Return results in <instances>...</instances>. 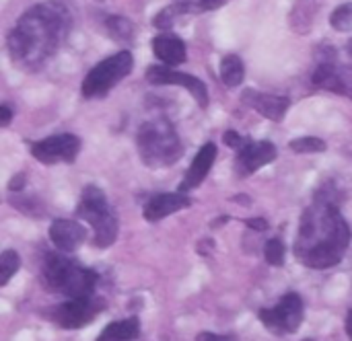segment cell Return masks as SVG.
<instances>
[{"instance_id":"cell-6","label":"cell","mask_w":352,"mask_h":341,"mask_svg":"<svg viewBox=\"0 0 352 341\" xmlns=\"http://www.w3.org/2000/svg\"><path fill=\"white\" fill-rule=\"evenodd\" d=\"M132 68H134V56L128 49H122V51L101 60L82 78L80 95L85 99H103V97H107V93L116 84H120L132 72Z\"/></svg>"},{"instance_id":"cell-23","label":"cell","mask_w":352,"mask_h":341,"mask_svg":"<svg viewBox=\"0 0 352 341\" xmlns=\"http://www.w3.org/2000/svg\"><path fill=\"white\" fill-rule=\"evenodd\" d=\"M289 148L297 154H314V152H324L328 148V144L322 138H314V136H305V138H297L289 142Z\"/></svg>"},{"instance_id":"cell-1","label":"cell","mask_w":352,"mask_h":341,"mask_svg":"<svg viewBox=\"0 0 352 341\" xmlns=\"http://www.w3.org/2000/svg\"><path fill=\"white\" fill-rule=\"evenodd\" d=\"M72 14L60 0H45L27 8L6 37L12 64L25 72L41 70L68 39Z\"/></svg>"},{"instance_id":"cell-13","label":"cell","mask_w":352,"mask_h":341,"mask_svg":"<svg viewBox=\"0 0 352 341\" xmlns=\"http://www.w3.org/2000/svg\"><path fill=\"white\" fill-rule=\"evenodd\" d=\"M192 206V200L188 198V193L175 191V193H157L153 196L142 210V216L146 222H159L179 210H186Z\"/></svg>"},{"instance_id":"cell-27","label":"cell","mask_w":352,"mask_h":341,"mask_svg":"<svg viewBox=\"0 0 352 341\" xmlns=\"http://www.w3.org/2000/svg\"><path fill=\"white\" fill-rule=\"evenodd\" d=\"M23 185H25V175H14V177L10 179V183H8V189H10L12 193H21Z\"/></svg>"},{"instance_id":"cell-17","label":"cell","mask_w":352,"mask_h":341,"mask_svg":"<svg viewBox=\"0 0 352 341\" xmlns=\"http://www.w3.org/2000/svg\"><path fill=\"white\" fill-rule=\"evenodd\" d=\"M198 12H202L198 0H196V2H194V0H182V2H175V4H171V6L163 8V10L155 16L153 23H155L157 29L169 31V29L175 25V21H177L179 16H184V14H198Z\"/></svg>"},{"instance_id":"cell-15","label":"cell","mask_w":352,"mask_h":341,"mask_svg":"<svg viewBox=\"0 0 352 341\" xmlns=\"http://www.w3.org/2000/svg\"><path fill=\"white\" fill-rule=\"evenodd\" d=\"M50 241L54 243V247L62 253H72L76 251L82 241L87 239V231L82 224L74 222V220H66V218H58L50 224Z\"/></svg>"},{"instance_id":"cell-31","label":"cell","mask_w":352,"mask_h":341,"mask_svg":"<svg viewBox=\"0 0 352 341\" xmlns=\"http://www.w3.org/2000/svg\"><path fill=\"white\" fill-rule=\"evenodd\" d=\"M344 327H346V336H349L352 341V309L351 313H349V317H346V325H344Z\"/></svg>"},{"instance_id":"cell-28","label":"cell","mask_w":352,"mask_h":341,"mask_svg":"<svg viewBox=\"0 0 352 341\" xmlns=\"http://www.w3.org/2000/svg\"><path fill=\"white\" fill-rule=\"evenodd\" d=\"M198 4H200V8L204 12V10H217V8H221L225 4V0H198Z\"/></svg>"},{"instance_id":"cell-29","label":"cell","mask_w":352,"mask_h":341,"mask_svg":"<svg viewBox=\"0 0 352 341\" xmlns=\"http://www.w3.org/2000/svg\"><path fill=\"white\" fill-rule=\"evenodd\" d=\"M196 341H235L231 336H217V333H200Z\"/></svg>"},{"instance_id":"cell-25","label":"cell","mask_w":352,"mask_h":341,"mask_svg":"<svg viewBox=\"0 0 352 341\" xmlns=\"http://www.w3.org/2000/svg\"><path fill=\"white\" fill-rule=\"evenodd\" d=\"M223 142H225L229 148H235V150H239V148H241V146H243L248 140H245L243 136H239L235 130H229V132H225V134H223Z\"/></svg>"},{"instance_id":"cell-4","label":"cell","mask_w":352,"mask_h":341,"mask_svg":"<svg viewBox=\"0 0 352 341\" xmlns=\"http://www.w3.org/2000/svg\"><path fill=\"white\" fill-rule=\"evenodd\" d=\"M41 280L47 290L68 298H89L97 286V274L66 257V253L45 255L41 266Z\"/></svg>"},{"instance_id":"cell-16","label":"cell","mask_w":352,"mask_h":341,"mask_svg":"<svg viewBox=\"0 0 352 341\" xmlns=\"http://www.w3.org/2000/svg\"><path fill=\"white\" fill-rule=\"evenodd\" d=\"M153 51L157 56L159 62H163V66H179L188 60V49L186 43L169 33H161L153 39Z\"/></svg>"},{"instance_id":"cell-26","label":"cell","mask_w":352,"mask_h":341,"mask_svg":"<svg viewBox=\"0 0 352 341\" xmlns=\"http://www.w3.org/2000/svg\"><path fill=\"white\" fill-rule=\"evenodd\" d=\"M12 109L8 107V105H0V126L2 128H8L10 126V121H12Z\"/></svg>"},{"instance_id":"cell-3","label":"cell","mask_w":352,"mask_h":341,"mask_svg":"<svg viewBox=\"0 0 352 341\" xmlns=\"http://www.w3.org/2000/svg\"><path fill=\"white\" fill-rule=\"evenodd\" d=\"M136 146L142 163L151 169L171 167L184 154L179 134L167 117H155L140 124Z\"/></svg>"},{"instance_id":"cell-14","label":"cell","mask_w":352,"mask_h":341,"mask_svg":"<svg viewBox=\"0 0 352 341\" xmlns=\"http://www.w3.org/2000/svg\"><path fill=\"white\" fill-rule=\"evenodd\" d=\"M217 154H219L217 144L214 142H206L198 150V154L194 156V161H192V165H190V169H188V173L184 177V181L179 183L177 191L188 193V191L196 189L198 185H202V181L208 177V173H210V169H212V165L217 161Z\"/></svg>"},{"instance_id":"cell-22","label":"cell","mask_w":352,"mask_h":341,"mask_svg":"<svg viewBox=\"0 0 352 341\" xmlns=\"http://www.w3.org/2000/svg\"><path fill=\"white\" fill-rule=\"evenodd\" d=\"M330 25L338 31V33H351L352 31V2L340 4L334 8V12L330 14Z\"/></svg>"},{"instance_id":"cell-8","label":"cell","mask_w":352,"mask_h":341,"mask_svg":"<svg viewBox=\"0 0 352 341\" xmlns=\"http://www.w3.org/2000/svg\"><path fill=\"white\" fill-rule=\"evenodd\" d=\"M29 152L41 165L74 163L80 152V140L74 134H56L37 142H31Z\"/></svg>"},{"instance_id":"cell-9","label":"cell","mask_w":352,"mask_h":341,"mask_svg":"<svg viewBox=\"0 0 352 341\" xmlns=\"http://www.w3.org/2000/svg\"><path fill=\"white\" fill-rule=\"evenodd\" d=\"M105 303L89 296V298H70L64 305H58L52 313L50 319L62 327V329H80L87 327L97 315H101Z\"/></svg>"},{"instance_id":"cell-12","label":"cell","mask_w":352,"mask_h":341,"mask_svg":"<svg viewBox=\"0 0 352 341\" xmlns=\"http://www.w3.org/2000/svg\"><path fill=\"white\" fill-rule=\"evenodd\" d=\"M241 103L248 105L250 109L258 111L262 117L270 119V121H283L287 117V111L291 107V99L289 97H280V95H270V93H260L256 89H248L241 93Z\"/></svg>"},{"instance_id":"cell-2","label":"cell","mask_w":352,"mask_h":341,"mask_svg":"<svg viewBox=\"0 0 352 341\" xmlns=\"http://www.w3.org/2000/svg\"><path fill=\"white\" fill-rule=\"evenodd\" d=\"M351 239V226L342 216L338 202L330 191L322 189L301 216L295 255L305 268L330 270L342 261Z\"/></svg>"},{"instance_id":"cell-11","label":"cell","mask_w":352,"mask_h":341,"mask_svg":"<svg viewBox=\"0 0 352 341\" xmlns=\"http://www.w3.org/2000/svg\"><path fill=\"white\" fill-rule=\"evenodd\" d=\"M278 150L272 142L268 140H260V142H252L248 140L239 150H237V156H235V173L245 179L250 175H254L258 169L270 165L274 158H276Z\"/></svg>"},{"instance_id":"cell-21","label":"cell","mask_w":352,"mask_h":341,"mask_svg":"<svg viewBox=\"0 0 352 341\" xmlns=\"http://www.w3.org/2000/svg\"><path fill=\"white\" fill-rule=\"evenodd\" d=\"M21 268V257L16 251L6 249L0 255V286H6L8 280L16 274V270Z\"/></svg>"},{"instance_id":"cell-7","label":"cell","mask_w":352,"mask_h":341,"mask_svg":"<svg viewBox=\"0 0 352 341\" xmlns=\"http://www.w3.org/2000/svg\"><path fill=\"white\" fill-rule=\"evenodd\" d=\"M303 315L305 309L301 296L297 292H289L280 298L278 305L270 309H262L258 317L264 323V327L274 336H291L299 331L303 323Z\"/></svg>"},{"instance_id":"cell-24","label":"cell","mask_w":352,"mask_h":341,"mask_svg":"<svg viewBox=\"0 0 352 341\" xmlns=\"http://www.w3.org/2000/svg\"><path fill=\"white\" fill-rule=\"evenodd\" d=\"M266 253V261L274 268L285 266V243L280 239H270L264 247Z\"/></svg>"},{"instance_id":"cell-10","label":"cell","mask_w":352,"mask_h":341,"mask_svg":"<svg viewBox=\"0 0 352 341\" xmlns=\"http://www.w3.org/2000/svg\"><path fill=\"white\" fill-rule=\"evenodd\" d=\"M146 80L153 84H175V86H184L190 91V95L198 101L200 107H208V86L192 74L186 72H175L169 66H148L144 72Z\"/></svg>"},{"instance_id":"cell-30","label":"cell","mask_w":352,"mask_h":341,"mask_svg":"<svg viewBox=\"0 0 352 341\" xmlns=\"http://www.w3.org/2000/svg\"><path fill=\"white\" fill-rule=\"evenodd\" d=\"M245 224L256 228V231H266L268 228V222L264 218H250V220H245Z\"/></svg>"},{"instance_id":"cell-18","label":"cell","mask_w":352,"mask_h":341,"mask_svg":"<svg viewBox=\"0 0 352 341\" xmlns=\"http://www.w3.org/2000/svg\"><path fill=\"white\" fill-rule=\"evenodd\" d=\"M140 336V321L136 317L124 319V321H113L109 323L97 341H136Z\"/></svg>"},{"instance_id":"cell-5","label":"cell","mask_w":352,"mask_h":341,"mask_svg":"<svg viewBox=\"0 0 352 341\" xmlns=\"http://www.w3.org/2000/svg\"><path fill=\"white\" fill-rule=\"evenodd\" d=\"M76 216L93 228V245L107 249L116 243L120 233L118 214L109 206L105 193L97 185H87L76 206Z\"/></svg>"},{"instance_id":"cell-19","label":"cell","mask_w":352,"mask_h":341,"mask_svg":"<svg viewBox=\"0 0 352 341\" xmlns=\"http://www.w3.org/2000/svg\"><path fill=\"white\" fill-rule=\"evenodd\" d=\"M245 78V66H243V60L235 54H229L223 58L221 62V80L225 86L229 89H235L243 82Z\"/></svg>"},{"instance_id":"cell-20","label":"cell","mask_w":352,"mask_h":341,"mask_svg":"<svg viewBox=\"0 0 352 341\" xmlns=\"http://www.w3.org/2000/svg\"><path fill=\"white\" fill-rule=\"evenodd\" d=\"M105 31L107 35L113 39V41H120V43H130L134 39V33H136V27L130 19L122 16V14H111L105 19Z\"/></svg>"}]
</instances>
